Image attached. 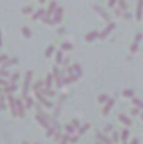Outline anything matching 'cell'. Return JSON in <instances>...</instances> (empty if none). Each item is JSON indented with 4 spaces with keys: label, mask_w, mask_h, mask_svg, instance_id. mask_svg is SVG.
Instances as JSON below:
<instances>
[{
    "label": "cell",
    "mask_w": 143,
    "mask_h": 144,
    "mask_svg": "<svg viewBox=\"0 0 143 144\" xmlns=\"http://www.w3.org/2000/svg\"><path fill=\"white\" fill-rule=\"evenodd\" d=\"M120 120H122V121H125L126 124H129V120H128L126 117H123V115H120Z\"/></svg>",
    "instance_id": "1"
},
{
    "label": "cell",
    "mask_w": 143,
    "mask_h": 144,
    "mask_svg": "<svg viewBox=\"0 0 143 144\" xmlns=\"http://www.w3.org/2000/svg\"><path fill=\"white\" fill-rule=\"evenodd\" d=\"M122 138H123V140H126V138H128V132H126V130L123 132V137H122Z\"/></svg>",
    "instance_id": "2"
},
{
    "label": "cell",
    "mask_w": 143,
    "mask_h": 144,
    "mask_svg": "<svg viewBox=\"0 0 143 144\" xmlns=\"http://www.w3.org/2000/svg\"><path fill=\"white\" fill-rule=\"evenodd\" d=\"M131 144H137V140H134V141H132Z\"/></svg>",
    "instance_id": "3"
}]
</instances>
